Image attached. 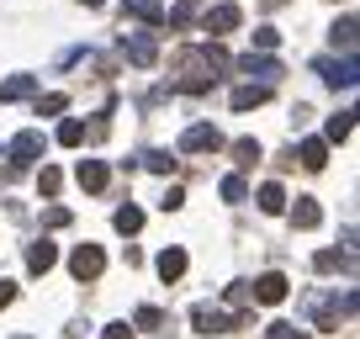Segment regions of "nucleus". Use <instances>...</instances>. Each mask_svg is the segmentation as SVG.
<instances>
[{"instance_id":"obj_29","label":"nucleus","mask_w":360,"mask_h":339,"mask_svg":"<svg viewBox=\"0 0 360 339\" xmlns=\"http://www.w3.org/2000/svg\"><path fill=\"white\" fill-rule=\"evenodd\" d=\"M276 43H281V32H276V27H255V48H265V53H270Z\"/></svg>"},{"instance_id":"obj_19","label":"nucleus","mask_w":360,"mask_h":339,"mask_svg":"<svg viewBox=\"0 0 360 339\" xmlns=\"http://www.w3.org/2000/svg\"><path fill=\"white\" fill-rule=\"evenodd\" d=\"M255 202H259V212H270V217H276V212H286V191H281L276 181H270V186H259V196H255Z\"/></svg>"},{"instance_id":"obj_34","label":"nucleus","mask_w":360,"mask_h":339,"mask_svg":"<svg viewBox=\"0 0 360 339\" xmlns=\"http://www.w3.org/2000/svg\"><path fill=\"white\" fill-rule=\"evenodd\" d=\"M106 339H133V328L127 324H106Z\"/></svg>"},{"instance_id":"obj_22","label":"nucleus","mask_w":360,"mask_h":339,"mask_svg":"<svg viewBox=\"0 0 360 339\" xmlns=\"http://www.w3.org/2000/svg\"><path fill=\"white\" fill-rule=\"evenodd\" d=\"M58 143H64V148H79V143H85V122H79V117L58 122Z\"/></svg>"},{"instance_id":"obj_18","label":"nucleus","mask_w":360,"mask_h":339,"mask_svg":"<svg viewBox=\"0 0 360 339\" xmlns=\"http://www.w3.org/2000/svg\"><path fill=\"white\" fill-rule=\"evenodd\" d=\"M127 16H138V22H148V27H165V6H159V0H127Z\"/></svg>"},{"instance_id":"obj_9","label":"nucleus","mask_w":360,"mask_h":339,"mask_svg":"<svg viewBox=\"0 0 360 339\" xmlns=\"http://www.w3.org/2000/svg\"><path fill=\"white\" fill-rule=\"evenodd\" d=\"M191 324H196V334H207V339H212V334H228V318L217 313L212 302H196V307H191Z\"/></svg>"},{"instance_id":"obj_26","label":"nucleus","mask_w":360,"mask_h":339,"mask_svg":"<svg viewBox=\"0 0 360 339\" xmlns=\"http://www.w3.org/2000/svg\"><path fill=\"white\" fill-rule=\"evenodd\" d=\"M313 271H318V276L339 271V249H318V255H313Z\"/></svg>"},{"instance_id":"obj_27","label":"nucleus","mask_w":360,"mask_h":339,"mask_svg":"<svg viewBox=\"0 0 360 339\" xmlns=\"http://www.w3.org/2000/svg\"><path fill=\"white\" fill-rule=\"evenodd\" d=\"M233 159H238V165H255V159H259V143H255V138H238V143H233Z\"/></svg>"},{"instance_id":"obj_32","label":"nucleus","mask_w":360,"mask_h":339,"mask_svg":"<svg viewBox=\"0 0 360 339\" xmlns=\"http://www.w3.org/2000/svg\"><path fill=\"white\" fill-rule=\"evenodd\" d=\"M265 339H302V328H292V324H270Z\"/></svg>"},{"instance_id":"obj_16","label":"nucleus","mask_w":360,"mask_h":339,"mask_svg":"<svg viewBox=\"0 0 360 339\" xmlns=\"http://www.w3.org/2000/svg\"><path fill=\"white\" fill-rule=\"evenodd\" d=\"M292 223H297V228H318V223H323V207H318L313 196H297V207H292Z\"/></svg>"},{"instance_id":"obj_2","label":"nucleus","mask_w":360,"mask_h":339,"mask_svg":"<svg viewBox=\"0 0 360 339\" xmlns=\"http://www.w3.org/2000/svg\"><path fill=\"white\" fill-rule=\"evenodd\" d=\"M212 148H223V133L212 122H196L180 133V154H212Z\"/></svg>"},{"instance_id":"obj_35","label":"nucleus","mask_w":360,"mask_h":339,"mask_svg":"<svg viewBox=\"0 0 360 339\" xmlns=\"http://www.w3.org/2000/svg\"><path fill=\"white\" fill-rule=\"evenodd\" d=\"M6 302H16V286L11 281H0V307H6Z\"/></svg>"},{"instance_id":"obj_30","label":"nucleus","mask_w":360,"mask_h":339,"mask_svg":"<svg viewBox=\"0 0 360 339\" xmlns=\"http://www.w3.org/2000/svg\"><path fill=\"white\" fill-rule=\"evenodd\" d=\"M133 324H138V328H159V324H165V313H159V307H138Z\"/></svg>"},{"instance_id":"obj_20","label":"nucleus","mask_w":360,"mask_h":339,"mask_svg":"<svg viewBox=\"0 0 360 339\" xmlns=\"http://www.w3.org/2000/svg\"><path fill=\"white\" fill-rule=\"evenodd\" d=\"M328 37H334V48H345V53H355V16H345V22L328 27Z\"/></svg>"},{"instance_id":"obj_33","label":"nucleus","mask_w":360,"mask_h":339,"mask_svg":"<svg viewBox=\"0 0 360 339\" xmlns=\"http://www.w3.org/2000/svg\"><path fill=\"white\" fill-rule=\"evenodd\" d=\"M180 202H186V191H180V186H169V191H165V202H159V207H165V212H175Z\"/></svg>"},{"instance_id":"obj_28","label":"nucleus","mask_w":360,"mask_h":339,"mask_svg":"<svg viewBox=\"0 0 360 339\" xmlns=\"http://www.w3.org/2000/svg\"><path fill=\"white\" fill-rule=\"evenodd\" d=\"M143 165L154 170V175H169V170H175V159H169L165 148H154V154H143Z\"/></svg>"},{"instance_id":"obj_37","label":"nucleus","mask_w":360,"mask_h":339,"mask_svg":"<svg viewBox=\"0 0 360 339\" xmlns=\"http://www.w3.org/2000/svg\"><path fill=\"white\" fill-rule=\"evenodd\" d=\"M0 159H6V148H0Z\"/></svg>"},{"instance_id":"obj_17","label":"nucleus","mask_w":360,"mask_h":339,"mask_svg":"<svg viewBox=\"0 0 360 339\" xmlns=\"http://www.w3.org/2000/svg\"><path fill=\"white\" fill-rule=\"evenodd\" d=\"M297 159H302L307 170H323V165H328V143H323V138H302V148H297Z\"/></svg>"},{"instance_id":"obj_5","label":"nucleus","mask_w":360,"mask_h":339,"mask_svg":"<svg viewBox=\"0 0 360 339\" xmlns=\"http://www.w3.org/2000/svg\"><path fill=\"white\" fill-rule=\"evenodd\" d=\"M286 292H292V281H286L281 271H265L255 286H249V297L255 302H265V307H276V302H286Z\"/></svg>"},{"instance_id":"obj_25","label":"nucleus","mask_w":360,"mask_h":339,"mask_svg":"<svg viewBox=\"0 0 360 339\" xmlns=\"http://www.w3.org/2000/svg\"><path fill=\"white\" fill-rule=\"evenodd\" d=\"M58 112H69V96H37V117H58Z\"/></svg>"},{"instance_id":"obj_1","label":"nucleus","mask_w":360,"mask_h":339,"mask_svg":"<svg viewBox=\"0 0 360 339\" xmlns=\"http://www.w3.org/2000/svg\"><path fill=\"white\" fill-rule=\"evenodd\" d=\"M43 148H48L43 133H37V127H22V133L11 138V148H6V159H11V170L22 175V170H32L37 159H43Z\"/></svg>"},{"instance_id":"obj_7","label":"nucleus","mask_w":360,"mask_h":339,"mask_svg":"<svg viewBox=\"0 0 360 339\" xmlns=\"http://www.w3.org/2000/svg\"><path fill=\"white\" fill-rule=\"evenodd\" d=\"M122 53H127V64H138V69H148L159 58V43L148 32H133V37H122Z\"/></svg>"},{"instance_id":"obj_11","label":"nucleus","mask_w":360,"mask_h":339,"mask_svg":"<svg viewBox=\"0 0 360 339\" xmlns=\"http://www.w3.org/2000/svg\"><path fill=\"white\" fill-rule=\"evenodd\" d=\"M186 265H191V260H186V249H180V244H169L165 255L154 260V271L165 276V281H180V276H186Z\"/></svg>"},{"instance_id":"obj_6","label":"nucleus","mask_w":360,"mask_h":339,"mask_svg":"<svg viewBox=\"0 0 360 339\" xmlns=\"http://www.w3.org/2000/svg\"><path fill=\"white\" fill-rule=\"evenodd\" d=\"M313 69L328 79V85H345V91H349V85L360 79V69H355V53H345V58H318Z\"/></svg>"},{"instance_id":"obj_4","label":"nucleus","mask_w":360,"mask_h":339,"mask_svg":"<svg viewBox=\"0 0 360 339\" xmlns=\"http://www.w3.org/2000/svg\"><path fill=\"white\" fill-rule=\"evenodd\" d=\"M69 271H75V281H96V276L106 271V255L96 244H79L75 255H69Z\"/></svg>"},{"instance_id":"obj_14","label":"nucleus","mask_w":360,"mask_h":339,"mask_svg":"<svg viewBox=\"0 0 360 339\" xmlns=\"http://www.w3.org/2000/svg\"><path fill=\"white\" fill-rule=\"evenodd\" d=\"M32 91H37V75H11V79H0V101H27Z\"/></svg>"},{"instance_id":"obj_10","label":"nucleus","mask_w":360,"mask_h":339,"mask_svg":"<svg viewBox=\"0 0 360 339\" xmlns=\"http://www.w3.org/2000/svg\"><path fill=\"white\" fill-rule=\"evenodd\" d=\"M53 265H58V244H48V238H37V244L27 249V271H32V276H48V271H53Z\"/></svg>"},{"instance_id":"obj_13","label":"nucleus","mask_w":360,"mask_h":339,"mask_svg":"<svg viewBox=\"0 0 360 339\" xmlns=\"http://www.w3.org/2000/svg\"><path fill=\"white\" fill-rule=\"evenodd\" d=\"M265 101H270V85H255V79L233 91V112H255V106H265Z\"/></svg>"},{"instance_id":"obj_31","label":"nucleus","mask_w":360,"mask_h":339,"mask_svg":"<svg viewBox=\"0 0 360 339\" xmlns=\"http://www.w3.org/2000/svg\"><path fill=\"white\" fill-rule=\"evenodd\" d=\"M43 228H69V207H48V212H43Z\"/></svg>"},{"instance_id":"obj_23","label":"nucleus","mask_w":360,"mask_h":339,"mask_svg":"<svg viewBox=\"0 0 360 339\" xmlns=\"http://www.w3.org/2000/svg\"><path fill=\"white\" fill-rule=\"evenodd\" d=\"M217 191H223V202H249V181H244V175H223Z\"/></svg>"},{"instance_id":"obj_12","label":"nucleus","mask_w":360,"mask_h":339,"mask_svg":"<svg viewBox=\"0 0 360 339\" xmlns=\"http://www.w3.org/2000/svg\"><path fill=\"white\" fill-rule=\"evenodd\" d=\"M75 181L85 186V191H106V165H101V159H79V165H75Z\"/></svg>"},{"instance_id":"obj_8","label":"nucleus","mask_w":360,"mask_h":339,"mask_svg":"<svg viewBox=\"0 0 360 339\" xmlns=\"http://www.w3.org/2000/svg\"><path fill=\"white\" fill-rule=\"evenodd\" d=\"M238 22H244V11H238V6H212V11H207L202 16V27H207V32H212V37H223V32H233V27Z\"/></svg>"},{"instance_id":"obj_36","label":"nucleus","mask_w":360,"mask_h":339,"mask_svg":"<svg viewBox=\"0 0 360 339\" xmlns=\"http://www.w3.org/2000/svg\"><path fill=\"white\" fill-rule=\"evenodd\" d=\"M79 6H90V11H96V6H106V0H79Z\"/></svg>"},{"instance_id":"obj_21","label":"nucleus","mask_w":360,"mask_h":339,"mask_svg":"<svg viewBox=\"0 0 360 339\" xmlns=\"http://www.w3.org/2000/svg\"><path fill=\"white\" fill-rule=\"evenodd\" d=\"M112 223H117V234H138V228H143V212H138V207H117Z\"/></svg>"},{"instance_id":"obj_3","label":"nucleus","mask_w":360,"mask_h":339,"mask_svg":"<svg viewBox=\"0 0 360 339\" xmlns=\"http://www.w3.org/2000/svg\"><path fill=\"white\" fill-rule=\"evenodd\" d=\"M238 69H244L249 79H259V85H276V79L286 75V69H281V58H270L265 48H259V53H244V58H238Z\"/></svg>"},{"instance_id":"obj_24","label":"nucleus","mask_w":360,"mask_h":339,"mask_svg":"<svg viewBox=\"0 0 360 339\" xmlns=\"http://www.w3.org/2000/svg\"><path fill=\"white\" fill-rule=\"evenodd\" d=\"M58 186H64V175H58L53 165H43V170H37V191H43L48 202H53V196H58Z\"/></svg>"},{"instance_id":"obj_15","label":"nucleus","mask_w":360,"mask_h":339,"mask_svg":"<svg viewBox=\"0 0 360 339\" xmlns=\"http://www.w3.org/2000/svg\"><path fill=\"white\" fill-rule=\"evenodd\" d=\"M349 133H355V112H334L323 122V143H345Z\"/></svg>"}]
</instances>
